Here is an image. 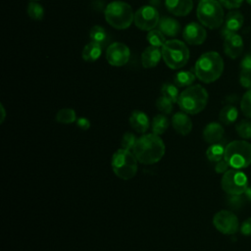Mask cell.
<instances>
[{
  "instance_id": "1",
  "label": "cell",
  "mask_w": 251,
  "mask_h": 251,
  "mask_svg": "<svg viewBox=\"0 0 251 251\" xmlns=\"http://www.w3.org/2000/svg\"><path fill=\"white\" fill-rule=\"evenodd\" d=\"M132 152L139 163L152 165L158 163L164 157L166 146L158 134L146 133L137 138Z\"/></svg>"
},
{
  "instance_id": "2",
  "label": "cell",
  "mask_w": 251,
  "mask_h": 251,
  "mask_svg": "<svg viewBox=\"0 0 251 251\" xmlns=\"http://www.w3.org/2000/svg\"><path fill=\"white\" fill-rule=\"evenodd\" d=\"M224 60L222 56L215 52L210 51L202 54L195 63L194 73L196 77L205 83L216 81L224 72Z\"/></svg>"
},
{
  "instance_id": "3",
  "label": "cell",
  "mask_w": 251,
  "mask_h": 251,
  "mask_svg": "<svg viewBox=\"0 0 251 251\" xmlns=\"http://www.w3.org/2000/svg\"><path fill=\"white\" fill-rule=\"evenodd\" d=\"M208 92L200 84L190 85L185 88L178 97L177 104L181 111L195 115L202 112L208 103Z\"/></svg>"
},
{
  "instance_id": "4",
  "label": "cell",
  "mask_w": 251,
  "mask_h": 251,
  "mask_svg": "<svg viewBox=\"0 0 251 251\" xmlns=\"http://www.w3.org/2000/svg\"><path fill=\"white\" fill-rule=\"evenodd\" d=\"M106 22L116 29H126L133 22L134 14L130 5L124 1H113L105 8Z\"/></svg>"
},
{
  "instance_id": "5",
  "label": "cell",
  "mask_w": 251,
  "mask_h": 251,
  "mask_svg": "<svg viewBox=\"0 0 251 251\" xmlns=\"http://www.w3.org/2000/svg\"><path fill=\"white\" fill-rule=\"evenodd\" d=\"M137 159L132 151L118 149L112 156L111 166L114 174L121 179L128 180L137 173Z\"/></svg>"
},
{
  "instance_id": "6",
  "label": "cell",
  "mask_w": 251,
  "mask_h": 251,
  "mask_svg": "<svg viewBox=\"0 0 251 251\" xmlns=\"http://www.w3.org/2000/svg\"><path fill=\"white\" fill-rule=\"evenodd\" d=\"M225 160L232 169H245L251 165V144L245 140H233L226 145Z\"/></svg>"
},
{
  "instance_id": "7",
  "label": "cell",
  "mask_w": 251,
  "mask_h": 251,
  "mask_svg": "<svg viewBox=\"0 0 251 251\" xmlns=\"http://www.w3.org/2000/svg\"><path fill=\"white\" fill-rule=\"evenodd\" d=\"M197 18L202 25L210 29L220 27L225 20L222 4L218 0H200L197 6Z\"/></svg>"
},
{
  "instance_id": "8",
  "label": "cell",
  "mask_w": 251,
  "mask_h": 251,
  "mask_svg": "<svg viewBox=\"0 0 251 251\" xmlns=\"http://www.w3.org/2000/svg\"><path fill=\"white\" fill-rule=\"evenodd\" d=\"M161 51L162 58L166 65L173 70H178L184 67L188 62L189 49L186 44L180 40L172 39L166 41Z\"/></svg>"
},
{
  "instance_id": "9",
  "label": "cell",
  "mask_w": 251,
  "mask_h": 251,
  "mask_svg": "<svg viewBox=\"0 0 251 251\" xmlns=\"http://www.w3.org/2000/svg\"><path fill=\"white\" fill-rule=\"evenodd\" d=\"M221 186L228 195H240L245 192L248 184L246 174L237 169L227 170L222 176Z\"/></svg>"
},
{
  "instance_id": "10",
  "label": "cell",
  "mask_w": 251,
  "mask_h": 251,
  "mask_svg": "<svg viewBox=\"0 0 251 251\" xmlns=\"http://www.w3.org/2000/svg\"><path fill=\"white\" fill-rule=\"evenodd\" d=\"M159 21V12L151 5L142 6L134 13L133 23L141 30L149 31L154 29L158 25Z\"/></svg>"
},
{
  "instance_id": "11",
  "label": "cell",
  "mask_w": 251,
  "mask_h": 251,
  "mask_svg": "<svg viewBox=\"0 0 251 251\" xmlns=\"http://www.w3.org/2000/svg\"><path fill=\"white\" fill-rule=\"evenodd\" d=\"M213 225L217 230L224 234H234L239 229L237 217L228 210H221L213 217Z\"/></svg>"
},
{
  "instance_id": "12",
  "label": "cell",
  "mask_w": 251,
  "mask_h": 251,
  "mask_svg": "<svg viewBox=\"0 0 251 251\" xmlns=\"http://www.w3.org/2000/svg\"><path fill=\"white\" fill-rule=\"evenodd\" d=\"M130 57L129 48L122 42H114L110 44L106 51V59L111 66H125Z\"/></svg>"
},
{
  "instance_id": "13",
  "label": "cell",
  "mask_w": 251,
  "mask_h": 251,
  "mask_svg": "<svg viewBox=\"0 0 251 251\" xmlns=\"http://www.w3.org/2000/svg\"><path fill=\"white\" fill-rule=\"evenodd\" d=\"M182 37L190 45H200L206 40L207 32L204 25L192 22L185 25L182 31Z\"/></svg>"
},
{
  "instance_id": "14",
  "label": "cell",
  "mask_w": 251,
  "mask_h": 251,
  "mask_svg": "<svg viewBox=\"0 0 251 251\" xmlns=\"http://www.w3.org/2000/svg\"><path fill=\"white\" fill-rule=\"evenodd\" d=\"M244 48L242 37L236 32L225 37L224 40V52L230 59L238 58Z\"/></svg>"
},
{
  "instance_id": "15",
  "label": "cell",
  "mask_w": 251,
  "mask_h": 251,
  "mask_svg": "<svg viewBox=\"0 0 251 251\" xmlns=\"http://www.w3.org/2000/svg\"><path fill=\"white\" fill-rule=\"evenodd\" d=\"M243 23H244V17L241 12L236 10H232L228 12L225 18L224 26L221 31L222 35L226 37L229 34L236 33L239 30V28L242 26Z\"/></svg>"
},
{
  "instance_id": "16",
  "label": "cell",
  "mask_w": 251,
  "mask_h": 251,
  "mask_svg": "<svg viewBox=\"0 0 251 251\" xmlns=\"http://www.w3.org/2000/svg\"><path fill=\"white\" fill-rule=\"evenodd\" d=\"M165 5L171 14L177 17L188 15L193 8L192 0H165Z\"/></svg>"
},
{
  "instance_id": "17",
  "label": "cell",
  "mask_w": 251,
  "mask_h": 251,
  "mask_svg": "<svg viewBox=\"0 0 251 251\" xmlns=\"http://www.w3.org/2000/svg\"><path fill=\"white\" fill-rule=\"evenodd\" d=\"M172 126L174 127V129L181 134V135H187L188 133H190L191 129H192V122L191 119L188 117V115L181 111V112H177L176 113L173 118H172Z\"/></svg>"
},
{
  "instance_id": "18",
  "label": "cell",
  "mask_w": 251,
  "mask_h": 251,
  "mask_svg": "<svg viewBox=\"0 0 251 251\" xmlns=\"http://www.w3.org/2000/svg\"><path fill=\"white\" fill-rule=\"evenodd\" d=\"M225 134V129L220 123L211 122L209 123L203 129V139L210 143H217L220 142Z\"/></svg>"
},
{
  "instance_id": "19",
  "label": "cell",
  "mask_w": 251,
  "mask_h": 251,
  "mask_svg": "<svg viewBox=\"0 0 251 251\" xmlns=\"http://www.w3.org/2000/svg\"><path fill=\"white\" fill-rule=\"evenodd\" d=\"M162 58V51L159 47L148 46L141 54V64L145 69L156 67Z\"/></svg>"
},
{
  "instance_id": "20",
  "label": "cell",
  "mask_w": 251,
  "mask_h": 251,
  "mask_svg": "<svg viewBox=\"0 0 251 251\" xmlns=\"http://www.w3.org/2000/svg\"><path fill=\"white\" fill-rule=\"evenodd\" d=\"M129 125L136 132L144 133L148 129L150 122L148 116L144 112L135 110L130 114Z\"/></svg>"
},
{
  "instance_id": "21",
  "label": "cell",
  "mask_w": 251,
  "mask_h": 251,
  "mask_svg": "<svg viewBox=\"0 0 251 251\" xmlns=\"http://www.w3.org/2000/svg\"><path fill=\"white\" fill-rule=\"evenodd\" d=\"M158 27H159V30L164 35H167L170 37L176 36L180 31L179 23L171 17L161 18L158 24Z\"/></svg>"
},
{
  "instance_id": "22",
  "label": "cell",
  "mask_w": 251,
  "mask_h": 251,
  "mask_svg": "<svg viewBox=\"0 0 251 251\" xmlns=\"http://www.w3.org/2000/svg\"><path fill=\"white\" fill-rule=\"evenodd\" d=\"M102 53V45H100L99 43L90 41L89 43H87L83 50H82V59L85 62H95L97 61Z\"/></svg>"
},
{
  "instance_id": "23",
  "label": "cell",
  "mask_w": 251,
  "mask_h": 251,
  "mask_svg": "<svg viewBox=\"0 0 251 251\" xmlns=\"http://www.w3.org/2000/svg\"><path fill=\"white\" fill-rule=\"evenodd\" d=\"M238 118V110L232 104H227L222 108L219 114V119L224 125H231Z\"/></svg>"
},
{
  "instance_id": "24",
  "label": "cell",
  "mask_w": 251,
  "mask_h": 251,
  "mask_svg": "<svg viewBox=\"0 0 251 251\" xmlns=\"http://www.w3.org/2000/svg\"><path fill=\"white\" fill-rule=\"evenodd\" d=\"M225 149L226 146H224V144L221 142L211 144L206 150L207 159L213 163L219 162L225 157Z\"/></svg>"
},
{
  "instance_id": "25",
  "label": "cell",
  "mask_w": 251,
  "mask_h": 251,
  "mask_svg": "<svg viewBox=\"0 0 251 251\" xmlns=\"http://www.w3.org/2000/svg\"><path fill=\"white\" fill-rule=\"evenodd\" d=\"M170 125L169 119L164 114H159L155 116L151 123V128L153 133L161 135L166 132Z\"/></svg>"
},
{
  "instance_id": "26",
  "label": "cell",
  "mask_w": 251,
  "mask_h": 251,
  "mask_svg": "<svg viewBox=\"0 0 251 251\" xmlns=\"http://www.w3.org/2000/svg\"><path fill=\"white\" fill-rule=\"evenodd\" d=\"M196 75L190 71H180L176 74L174 81L175 84L178 87H188L195 80Z\"/></svg>"
},
{
  "instance_id": "27",
  "label": "cell",
  "mask_w": 251,
  "mask_h": 251,
  "mask_svg": "<svg viewBox=\"0 0 251 251\" xmlns=\"http://www.w3.org/2000/svg\"><path fill=\"white\" fill-rule=\"evenodd\" d=\"M89 37L91 41L104 45L108 40V33L104 27L101 25H94L89 31Z\"/></svg>"
},
{
  "instance_id": "28",
  "label": "cell",
  "mask_w": 251,
  "mask_h": 251,
  "mask_svg": "<svg viewBox=\"0 0 251 251\" xmlns=\"http://www.w3.org/2000/svg\"><path fill=\"white\" fill-rule=\"evenodd\" d=\"M76 120H77L76 114H75V110H73L71 108L61 109L56 115V121L60 124H64V125L73 124V123L76 122Z\"/></svg>"
},
{
  "instance_id": "29",
  "label": "cell",
  "mask_w": 251,
  "mask_h": 251,
  "mask_svg": "<svg viewBox=\"0 0 251 251\" xmlns=\"http://www.w3.org/2000/svg\"><path fill=\"white\" fill-rule=\"evenodd\" d=\"M161 93L163 96L169 98L173 103L177 102L178 97H179V91H178L177 86L176 84H173L170 82H166L162 85Z\"/></svg>"
},
{
  "instance_id": "30",
  "label": "cell",
  "mask_w": 251,
  "mask_h": 251,
  "mask_svg": "<svg viewBox=\"0 0 251 251\" xmlns=\"http://www.w3.org/2000/svg\"><path fill=\"white\" fill-rule=\"evenodd\" d=\"M146 39L151 46L162 47L166 43L165 35L159 29H151L146 35Z\"/></svg>"
},
{
  "instance_id": "31",
  "label": "cell",
  "mask_w": 251,
  "mask_h": 251,
  "mask_svg": "<svg viewBox=\"0 0 251 251\" xmlns=\"http://www.w3.org/2000/svg\"><path fill=\"white\" fill-rule=\"evenodd\" d=\"M27 15L34 21H40L44 16V9L38 2L30 1L27 5Z\"/></svg>"
},
{
  "instance_id": "32",
  "label": "cell",
  "mask_w": 251,
  "mask_h": 251,
  "mask_svg": "<svg viewBox=\"0 0 251 251\" xmlns=\"http://www.w3.org/2000/svg\"><path fill=\"white\" fill-rule=\"evenodd\" d=\"M237 134L243 139H251V120H242L236 124Z\"/></svg>"
},
{
  "instance_id": "33",
  "label": "cell",
  "mask_w": 251,
  "mask_h": 251,
  "mask_svg": "<svg viewBox=\"0 0 251 251\" xmlns=\"http://www.w3.org/2000/svg\"><path fill=\"white\" fill-rule=\"evenodd\" d=\"M240 110L243 115L251 119V89H248L240 100Z\"/></svg>"
},
{
  "instance_id": "34",
  "label": "cell",
  "mask_w": 251,
  "mask_h": 251,
  "mask_svg": "<svg viewBox=\"0 0 251 251\" xmlns=\"http://www.w3.org/2000/svg\"><path fill=\"white\" fill-rule=\"evenodd\" d=\"M173 104L174 103L169 98L163 95L156 100V107L163 114H171L173 111Z\"/></svg>"
},
{
  "instance_id": "35",
  "label": "cell",
  "mask_w": 251,
  "mask_h": 251,
  "mask_svg": "<svg viewBox=\"0 0 251 251\" xmlns=\"http://www.w3.org/2000/svg\"><path fill=\"white\" fill-rule=\"evenodd\" d=\"M246 198L244 194L240 195H229L227 198V205L232 209V210H239L245 203Z\"/></svg>"
},
{
  "instance_id": "36",
  "label": "cell",
  "mask_w": 251,
  "mask_h": 251,
  "mask_svg": "<svg viewBox=\"0 0 251 251\" xmlns=\"http://www.w3.org/2000/svg\"><path fill=\"white\" fill-rule=\"evenodd\" d=\"M136 140H137V138L132 132H126L123 135V138H122V141H121L122 148L132 151Z\"/></svg>"
},
{
  "instance_id": "37",
  "label": "cell",
  "mask_w": 251,
  "mask_h": 251,
  "mask_svg": "<svg viewBox=\"0 0 251 251\" xmlns=\"http://www.w3.org/2000/svg\"><path fill=\"white\" fill-rule=\"evenodd\" d=\"M239 82L244 88L251 89V73L241 70L239 73Z\"/></svg>"
},
{
  "instance_id": "38",
  "label": "cell",
  "mask_w": 251,
  "mask_h": 251,
  "mask_svg": "<svg viewBox=\"0 0 251 251\" xmlns=\"http://www.w3.org/2000/svg\"><path fill=\"white\" fill-rule=\"evenodd\" d=\"M223 7L228 9V10H233L239 8L244 0H218Z\"/></svg>"
},
{
  "instance_id": "39",
  "label": "cell",
  "mask_w": 251,
  "mask_h": 251,
  "mask_svg": "<svg viewBox=\"0 0 251 251\" xmlns=\"http://www.w3.org/2000/svg\"><path fill=\"white\" fill-rule=\"evenodd\" d=\"M240 232L243 235L246 236H251V217H249L248 219H246L239 226Z\"/></svg>"
},
{
  "instance_id": "40",
  "label": "cell",
  "mask_w": 251,
  "mask_h": 251,
  "mask_svg": "<svg viewBox=\"0 0 251 251\" xmlns=\"http://www.w3.org/2000/svg\"><path fill=\"white\" fill-rule=\"evenodd\" d=\"M216 165H215V171H216V173H218V174H225L227 170H229L228 168H229V165H228V163L225 160V158L224 159H222V160H220L219 162H217V163H215Z\"/></svg>"
},
{
  "instance_id": "41",
  "label": "cell",
  "mask_w": 251,
  "mask_h": 251,
  "mask_svg": "<svg viewBox=\"0 0 251 251\" xmlns=\"http://www.w3.org/2000/svg\"><path fill=\"white\" fill-rule=\"evenodd\" d=\"M240 69L242 71L250 72L251 73V53L245 54L240 62Z\"/></svg>"
},
{
  "instance_id": "42",
  "label": "cell",
  "mask_w": 251,
  "mask_h": 251,
  "mask_svg": "<svg viewBox=\"0 0 251 251\" xmlns=\"http://www.w3.org/2000/svg\"><path fill=\"white\" fill-rule=\"evenodd\" d=\"M76 126L82 130H87L90 127V122L88 119L81 117L76 120Z\"/></svg>"
},
{
  "instance_id": "43",
  "label": "cell",
  "mask_w": 251,
  "mask_h": 251,
  "mask_svg": "<svg viewBox=\"0 0 251 251\" xmlns=\"http://www.w3.org/2000/svg\"><path fill=\"white\" fill-rule=\"evenodd\" d=\"M243 194H244L246 200L249 201V202H251V185H249V186L247 187V189L245 190V192H244Z\"/></svg>"
},
{
  "instance_id": "44",
  "label": "cell",
  "mask_w": 251,
  "mask_h": 251,
  "mask_svg": "<svg viewBox=\"0 0 251 251\" xmlns=\"http://www.w3.org/2000/svg\"><path fill=\"white\" fill-rule=\"evenodd\" d=\"M1 113H2V118H1V123L4 122L5 120V116H6V112H5V109H4V106L1 104Z\"/></svg>"
},
{
  "instance_id": "45",
  "label": "cell",
  "mask_w": 251,
  "mask_h": 251,
  "mask_svg": "<svg viewBox=\"0 0 251 251\" xmlns=\"http://www.w3.org/2000/svg\"><path fill=\"white\" fill-rule=\"evenodd\" d=\"M249 5H251V0H245Z\"/></svg>"
},
{
  "instance_id": "46",
  "label": "cell",
  "mask_w": 251,
  "mask_h": 251,
  "mask_svg": "<svg viewBox=\"0 0 251 251\" xmlns=\"http://www.w3.org/2000/svg\"><path fill=\"white\" fill-rule=\"evenodd\" d=\"M31 1H37V0H31Z\"/></svg>"
}]
</instances>
